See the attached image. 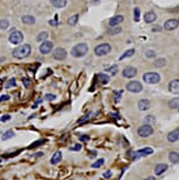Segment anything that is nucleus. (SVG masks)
<instances>
[{
  "instance_id": "nucleus-1",
  "label": "nucleus",
  "mask_w": 179,
  "mask_h": 180,
  "mask_svg": "<svg viewBox=\"0 0 179 180\" xmlns=\"http://www.w3.org/2000/svg\"><path fill=\"white\" fill-rule=\"evenodd\" d=\"M31 54V46L29 44H24L17 47L13 51V57L15 59H25Z\"/></svg>"
},
{
  "instance_id": "nucleus-2",
  "label": "nucleus",
  "mask_w": 179,
  "mask_h": 180,
  "mask_svg": "<svg viewBox=\"0 0 179 180\" xmlns=\"http://www.w3.org/2000/svg\"><path fill=\"white\" fill-rule=\"evenodd\" d=\"M89 52V46L84 43H80L78 45H75L72 50H71V54L74 58H82L84 55H86Z\"/></svg>"
},
{
  "instance_id": "nucleus-3",
  "label": "nucleus",
  "mask_w": 179,
  "mask_h": 180,
  "mask_svg": "<svg viewBox=\"0 0 179 180\" xmlns=\"http://www.w3.org/2000/svg\"><path fill=\"white\" fill-rule=\"evenodd\" d=\"M8 40L13 45H19V44H21L24 41V34L20 31H12L10 37H8Z\"/></svg>"
},
{
  "instance_id": "nucleus-4",
  "label": "nucleus",
  "mask_w": 179,
  "mask_h": 180,
  "mask_svg": "<svg viewBox=\"0 0 179 180\" xmlns=\"http://www.w3.org/2000/svg\"><path fill=\"white\" fill-rule=\"evenodd\" d=\"M143 79L146 84H157L160 81V75L156 72H149L143 75Z\"/></svg>"
},
{
  "instance_id": "nucleus-5",
  "label": "nucleus",
  "mask_w": 179,
  "mask_h": 180,
  "mask_svg": "<svg viewBox=\"0 0 179 180\" xmlns=\"http://www.w3.org/2000/svg\"><path fill=\"white\" fill-rule=\"evenodd\" d=\"M111 52V45L110 44H100V45H98L96 48H94V53L97 54L98 57H103V55H106V54H109V53Z\"/></svg>"
},
{
  "instance_id": "nucleus-6",
  "label": "nucleus",
  "mask_w": 179,
  "mask_h": 180,
  "mask_svg": "<svg viewBox=\"0 0 179 180\" xmlns=\"http://www.w3.org/2000/svg\"><path fill=\"white\" fill-rule=\"evenodd\" d=\"M126 90L128 92H132V93H139L140 91L143 90L142 84L139 81H135V80H132L126 85Z\"/></svg>"
},
{
  "instance_id": "nucleus-7",
  "label": "nucleus",
  "mask_w": 179,
  "mask_h": 180,
  "mask_svg": "<svg viewBox=\"0 0 179 180\" xmlns=\"http://www.w3.org/2000/svg\"><path fill=\"white\" fill-rule=\"evenodd\" d=\"M153 133V128L151 127V125L146 124V125H143L138 128V134L142 138H146V137H150V135Z\"/></svg>"
},
{
  "instance_id": "nucleus-8",
  "label": "nucleus",
  "mask_w": 179,
  "mask_h": 180,
  "mask_svg": "<svg viewBox=\"0 0 179 180\" xmlns=\"http://www.w3.org/2000/svg\"><path fill=\"white\" fill-rule=\"evenodd\" d=\"M67 57V52L65 48H61V47H58L54 50L53 52V58L55 60H65Z\"/></svg>"
},
{
  "instance_id": "nucleus-9",
  "label": "nucleus",
  "mask_w": 179,
  "mask_h": 180,
  "mask_svg": "<svg viewBox=\"0 0 179 180\" xmlns=\"http://www.w3.org/2000/svg\"><path fill=\"white\" fill-rule=\"evenodd\" d=\"M53 48V43L52 41H43V44L39 47V51L41 54H48L52 51Z\"/></svg>"
},
{
  "instance_id": "nucleus-10",
  "label": "nucleus",
  "mask_w": 179,
  "mask_h": 180,
  "mask_svg": "<svg viewBox=\"0 0 179 180\" xmlns=\"http://www.w3.org/2000/svg\"><path fill=\"white\" fill-rule=\"evenodd\" d=\"M179 26L178 19H169L164 23V28L166 31H173Z\"/></svg>"
},
{
  "instance_id": "nucleus-11",
  "label": "nucleus",
  "mask_w": 179,
  "mask_h": 180,
  "mask_svg": "<svg viewBox=\"0 0 179 180\" xmlns=\"http://www.w3.org/2000/svg\"><path fill=\"white\" fill-rule=\"evenodd\" d=\"M137 68L132 67V66H127V67L124 68V71H123V77L124 78H127V79H131V78H133L137 75Z\"/></svg>"
},
{
  "instance_id": "nucleus-12",
  "label": "nucleus",
  "mask_w": 179,
  "mask_h": 180,
  "mask_svg": "<svg viewBox=\"0 0 179 180\" xmlns=\"http://www.w3.org/2000/svg\"><path fill=\"white\" fill-rule=\"evenodd\" d=\"M123 20H124V17L123 15H114V17H112L111 19H110V21H109V25L113 27V26H118L120 23H123Z\"/></svg>"
},
{
  "instance_id": "nucleus-13",
  "label": "nucleus",
  "mask_w": 179,
  "mask_h": 180,
  "mask_svg": "<svg viewBox=\"0 0 179 180\" xmlns=\"http://www.w3.org/2000/svg\"><path fill=\"white\" fill-rule=\"evenodd\" d=\"M169 90L171 91L174 94H179V79H174L172 80L170 85H169Z\"/></svg>"
},
{
  "instance_id": "nucleus-14",
  "label": "nucleus",
  "mask_w": 179,
  "mask_h": 180,
  "mask_svg": "<svg viewBox=\"0 0 179 180\" xmlns=\"http://www.w3.org/2000/svg\"><path fill=\"white\" fill-rule=\"evenodd\" d=\"M167 140L170 143H176L179 140V129H174L167 134Z\"/></svg>"
},
{
  "instance_id": "nucleus-15",
  "label": "nucleus",
  "mask_w": 179,
  "mask_h": 180,
  "mask_svg": "<svg viewBox=\"0 0 179 180\" xmlns=\"http://www.w3.org/2000/svg\"><path fill=\"white\" fill-rule=\"evenodd\" d=\"M156 19H157V14L153 11H150V12H147L146 14L144 15V20H145V23H147V24H151V23H153V21H156Z\"/></svg>"
},
{
  "instance_id": "nucleus-16",
  "label": "nucleus",
  "mask_w": 179,
  "mask_h": 180,
  "mask_svg": "<svg viewBox=\"0 0 179 180\" xmlns=\"http://www.w3.org/2000/svg\"><path fill=\"white\" fill-rule=\"evenodd\" d=\"M150 107V101L146 100V99H143V100H139L138 103V108L140 111H145V110H149Z\"/></svg>"
},
{
  "instance_id": "nucleus-17",
  "label": "nucleus",
  "mask_w": 179,
  "mask_h": 180,
  "mask_svg": "<svg viewBox=\"0 0 179 180\" xmlns=\"http://www.w3.org/2000/svg\"><path fill=\"white\" fill-rule=\"evenodd\" d=\"M167 170V165L166 164H158L156 166V170H154V172H156V175H160V174H163Z\"/></svg>"
},
{
  "instance_id": "nucleus-18",
  "label": "nucleus",
  "mask_w": 179,
  "mask_h": 180,
  "mask_svg": "<svg viewBox=\"0 0 179 180\" xmlns=\"http://www.w3.org/2000/svg\"><path fill=\"white\" fill-rule=\"evenodd\" d=\"M22 23L26 24V25H33V24L36 23V19H34V17H32V15H24L21 18Z\"/></svg>"
},
{
  "instance_id": "nucleus-19",
  "label": "nucleus",
  "mask_w": 179,
  "mask_h": 180,
  "mask_svg": "<svg viewBox=\"0 0 179 180\" xmlns=\"http://www.w3.org/2000/svg\"><path fill=\"white\" fill-rule=\"evenodd\" d=\"M51 1V4H52L54 7H65L66 6V4H67V1L66 0H50Z\"/></svg>"
},
{
  "instance_id": "nucleus-20",
  "label": "nucleus",
  "mask_w": 179,
  "mask_h": 180,
  "mask_svg": "<svg viewBox=\"0 0 179 180\" xmlns=\"http://www.w3.org/2000/svg\"><path fill=\"white\" fill-rule=\"evenodd\" d=\"M61 152L60 151H58V152H55L54 154L52 156V159H51V164H53V165H55V164H58L59 161H61Z\"/></svg>"
},
{
  "instance_id": "nucleus-21",
  "label": "nucleus",
  "mask_w": 179,
  "mask_h": 180,
  "mask_svg": "<svg viewBox=\"0 0 179 180\" xmlns=\"http://www.w3.org/2000/svg\"><path fill=\"white\" fill-rule=\"evenodd\" d=\"M153 153V150L152 148H150V147H145V148H143V150H139L138 152H135V154L137 156H147V154H152Z\"/></svg>"
},
{
  "instance_id": "nucleus-22",
  "label": "nucleus",
  "mask_w": 179,
  "mask_h": 180,
  "mask_svg": "<svg viewBox=\"0 0 179 180\" xmlns=\"http://www.w3.org/2000/svg\"><path fill=\"white\" fill-rule=\"evenodd\" d=\"M169 159H170V161L173 163V164H179V153H177V152H171L170 156H169Z\"/></svg>"
},
{
  "instance_id": "nucleus-23",
  "label": "nucleus",
  "mask_w": 179,
  "mask_h": 180,
  "mask_svg": "<svg viewBox=\"0 0 179 180\" xmlns=\"http://www.w3.org/2000/svg\"><path fill=\"white\" fill-rule=\"evenodd\" d=\"M120 32H121V27H120L119 25L118 26H113L111 28H109L107 31V33L110 34V36H114V34H119Z\"/></svg>"
},
{
  "instance_id": "nucleus-24",
  "label": "nucleus",
  "mask_w": 179,
  "mask_h": 180,
  "mask_svg": "<svg viewBox=\"0 0 179 180\" xmlns=\"http://www.w3.org/2000/svg\"><path fill=\"white\" fill-rule=\"evenodd\" d=\"M98 79H99L100 83L104 84V85L110 81V77L107 74H105V73H99V74H98Z\"/></svg>"
},
{
  "instance_id": "nucleus-25",
  "label": "nucleus",
  "mask_w": 179,
  "mask_h": 180,
  "mask_svg": "<svg viewBox=\"0 0 179 180\" xmlns=\"http://www.w3.org/2000/svg\"><path fill=\"white\" fill-rule=\"evenodd\" d=\"M78 19H79V14L72 15L71 18H68V20H67V24H68L70 26H74V25H77V23H78Z\"/></svg>"
},
{
  "instance_id": "nucleus-26",
  "label": "nucleus",
  "mask_w": 179,
  "mask_h": 180,
  "mask_svg": "<svg viewBox=\"0 0 179 180\" xmlns=\"http://www.w3.org/2000/svg\"><path fill=\"white\" fill-rule=\"evenodd\" d=\"M169 106L171 108H179V98H174L169 101Z\"/></svg>"
},
{
  "instance_id": "nucleus-27",
  "label": "nucleus",
  "mask_w": 179,
  "mask_h": 180,
  "mask_svg": "<svg viewBox=\"0 0 179 180\" xmlns=\"http://www.w3.org/2000/svg\"><path fill=\"white\" fill-rule=\"evenodd\" d=\"M134 52H135V51H134L133 48H131V50H127L126 52H125L124 54H123V55H121V57H120V60L125 59V58H130V57H132V55L134 54Z\"/></svg>"
},
{
  "instance_id": "nucleus-28",
  "label": "nucleus",
  "mask_w": 179,
  "mask_h": 180,
  "mask_svg": "<svg viewBox=\"0 0 179 180\" xmlns=\"http://www.w3.org/2000/svg\"><path fill=\"white\" fill-rule=\"evenodd\" d=\"M12 137H14V132L13 131H7V132H5L2 137H1V139L2 140H8V139H11Z\"/></svg>"
},
{
  "instance_id": "nucleus-29",
  "label": "nucleus",
  "mask_w": 179,
  "mask_h": 180,
  "mask_svg": "<svg viewBox=\"0 0 179 180\" xmlns=\"http://www.w3.org/2000/svg\"><path fill=\"white\" fill-rule=\"evenodd\" d=\"M48 37V33L47 32H41V33H39L37 37V40L38 41H45L46 39Z\"/></svg>"
},
{
  "instance_id": "nucleus-30",
  "label": "nucleus",
  "mask_w": 179,
  "mask_h": 180,
  "mask_svg": "<svg viewBox=\"0 0 179 180\" xmlns=\"http://www.w3.org/2000/svg\"><path fill=\"white\" fill-rule=\"evenodd\" d=\"M8 27H10L8 20H6V19H1V20H0V28H1V30H6Z\"/></svg>"
},
{
  "instance_id": "nucleus-31",
  "label": "nucleus",
  "mask_w": 179,
  "mask_h": 180,
  "mask_svg": "<svg viewBox=\"0 0 179 180\" xmlns=\"http://www.w3.org/2000/svg\"><path fill=\"white\" fill-rule=\"evenodd\" d=\"M165 64H166V60L163 59V58H160V59H157L156 62H154V66L156 67H163Z\"/></svg>"
},
{
  "instance_id": "nucleus-32",
  "label": "nucleus",
  "mask_w": 179,
  "mask_h": 180,
  "mask_svg": "<svg viewBox=\"0 0 179 180\" xmlns=\"http://www.w3.org/2000/svg\"><path fill=\"white\" fill-rule=\"evenodd\" d=\"M140 20V9L138 7L134 8V21H139Z\"/></svg>"
},
{
  "instance_id": "nucleus-33",
  "label": "nucleus",
  "mask_w": 179,
  "mask_h": 180,
  "mask_svg": "<svg viewBox=\"0 0 179 180\" xmlns=\"http://www.w3.org/2000/svg\"><path fill=\"white\" fill-rule=\"evenodd\" d=\"M103 164H104V159H99L98 161H96V163L92 165V167H93V168H98V167H100Z\"/></svg>"
},
{
  "instance_id": "nucleus-34",
  "label": "nucleus",
  "mask_w": 179,
  "mask_h": 180,
  "mask_svg": "<svg viewBox=\"0 0 179 180\" xmlns=\"http://www.w3.org/2000/svg\"><path fill=\"white\" fill-rule=\"evenodd\" d=\"M13 86H15V79H10V80L7 81V84L5 85V87H6V88L13 87Z\"/></svg>"
},
{
  "instance_id": "nucleus-35",
  "label": "nucleus",
  "mask_w": 179,
  "mask_h": 180,
  "mask_svg": "<svg viewBox=\"0 0 179 180\" xmlns=\"http://www.w3.org/2000/svg\"><path fill=\"white\" fill-rule=\"evenodd\" d=\"M145 55H146V58H154L156 57V52L152 51V50H149V51H146Z\"/></svg>"
},
{
  "instance_id": "nucleus-36",
  "label": "nucleus",
  "mask_w": 179,
  "mask_h": 180,
  "mask_svg": "<svg viewBox=\"0 0 179 180\" xmlns=\"http://www.w3.org/2000/svg\"><path fill=\"white\" fill-rule=\"evenodd\" d=\"M109 71H110V73H111L112 75H114L117 73V71H118V65H113L112 67L109 68Z\"/></svg>"
},
{
  "instance_id": "nucleus-37",
  "label": "nucleus",
  "mask_w": 179,
  "mask_h": 180,
  "mask_svg": "<svg viewBox=\"0 0 179 180\" xmlns=\"http://www.w3.org/2000/svg\"><path fill=\"white\" fill-rule=\"evenodd\" d=\"M10 119H11V115L6 114V115H2V117L0 118V121H1V122H5V121H8Z\"/></svg>"
},
{
  "instance_id": "nucleus-38",
  "label": "nucleus",
  "mask_w": 179,
  "mask_h": 180,
  "mask_svg": "<svg viewBox=\"0 0 179 180\" xmlns=\"http://www.w3.org/2000/svg\"><path fill=\"white\" fill-rule=\"evenodd\" d=\"M145 121H146V122H154L156 119H154L152 115H147V117H145Z\"/></svg>"
},
{
  "instance_id": "nucleus-39",
  "label": "nucleus",
  "mask_w": 179,
  "mask_h": 180,
  "mask_svg": "<svg viewBox=\"0 0 179 180\" xmlns=\"http://www.w3.org/2000/svg\"><path fill=\"white\" fill-rule=\"evenodd\" d=\"M45 99L48 100V101H51V100H54V99H55V96H54V94H46V96H45Z\"/></svg>"
},
{
  "instance_id": "nucleus-40",
  "label": "nucleus",
  "mask_w": 179,
  "mask_h": 180,
  "mask_svg": "<svg viewBox=\"0 0 179 180\" xmlns=\"http://www.w3.org/2000/svg\"><path fill=\"white\" fill-rule=\"evenodd\" d=\"M43 143H45V140H38L37 143H33L32 145H31L30 148H33V147H37L38 145H40V144H43Z\"/></svg>"
},
{
  "instance_id": "nucleus-41",
  "label": "nucleus",
  "mask_w": 179,
  "mask_h": 180,
  "mask_svg": "<svg viewBox=\"0 0 179 180\" xmlns=\"http://www.w3.org/2000/svg\"><path fill=\"white\" fill-rule=\"evenodd\" d=\"M70 150H71V151H79V150H82V145H79V144H77V145H74L73 147H71Z\"/></svg>"
},
{
  "instance_id": "nucleus-42",
  "label": "nucleus",
  "mask_w": 179,
  "mask_h": 180,
  "mask_svg": "<svg viewBox=\"0 0 179 180\" xmlns=\"http://www.w3.org/2000/svg\"><path fill=\"white\" fill-rule=\"evenodd\" d=\"M8 99H10V96H8V94L1 96V97H0V103H2V101H6V100H8Z\"/></svg>"
},
{
  "instance_id": "nucleus-43",
  "label": "nucleus",
  "mask_w": 179,
  "mask_h": 180,
  "mask_svg": "<svg viewBox=\"0 0 179 180\" xmlns=\"http://www.w3.org/2000/svg\"><path fill=\"white\" fill-rule=\"evenodd\" d=\"M112 177V173L110 172V171H106V172L104 173V178H106V179H107V178H111Z\"/></svg>"
},
{
  "instance_id": "nucleus-44",
  "label": "nucleus",
  "mask_w": 179,
  "mask_h": 180,
  "mask_svg": "<svg viewBox=\"0 0 179 180\" xmlns=\"http://www.w3.org/2000/svg\"><path fill=\"white\" fill-rule=\"evenodd\" d=\"M22 83H25V86H26V87H29V86H30V81H29V79H24V80H22Z\"/></svg>"
},
{
  "instance_id": "nucleus-45",
  "label": "nucleus",
  "mask_w": 179,
  "mask_h": 180,
  "mask_svg": "<svg viewBox=\"0 0 179 180\" xmlns=\"http://www.w3.org/2000/svg\"><path fill=\"white\" fill-rule=\"evenodd\" d=\"M90 138L89 137H86V135H82V137H80V140H82V141H87Z\"/></svg>"
},
{
  "instance_id": "nucleus-46",
  "label": "nucleus",
  "mask_w": 179,
  "mask_h": 180,
  "mask_svg": "<svg viewBox=\"0 0 179 180\" xmlns=\"http://www.w3.org/2000/svg\"><path fill=\"white\" fill-rule=\"evenodd\" d=\"M50 25H53V26H57L58 24L55 23V20H50Z\"/></svg>"
},
{
  "instance_id": "nucleus-47",
  "label": "nucleus",
  "mask_w": 179,
  "mask_h": 180,
  "mask_svg": "<svg viewBox=\"0 0 179 180\" xmlns=\"http://www.w3.org/2000/svg\"><path fill=\"white\" fill-rule=\"evenodd\" d=\"M40 101H41V99H38L37 101H36V104L33 105V108H36V107H37V105H38V104H39V103H40Z\"/></svg>"
},
{
  "instance_id": "nucleus-48",
  "label": "nucleus",
  "mask_w": 179,
  "mask_h": 180,
  "mask_svg": "<svg viewBox=\"0 0 179 180\" xmlns=\"http://www.w3.org/2000/svg\"><path fill=\"white\" fill-rule=\"evenodd\" d=\"M143 180H154V177H147V178H145Z\"/></svg>"
},
{
  "instance_id": "nucleus-49",
  "label": "nucleus",
  "mask_w": 179,
  "mask_h": 180,
  "mask_svg": "<svg viewBox=\"0 0 179 180\" xmlns=\"http://www.w3.org/2000/svg\"><path fill=\"white\" fill-rule=\"evenodd\" d=\"M41 156H43V153H41V152H39V153L36 154V157H41Z\"/></svg>"
},
{
  "instance_id": "nucleus-50",
  "label": "nucleus",
  "mask_w": 179,
  "mask_h": 180,
  "mask_svg": "<svg viewBox=\"0 0 179 180\" xmlns=\"http://www.w3.org/2000/svg\"><path fill=\"white\" fill-rule=\"evenodd\" d=\"M178 23H179V19H178Z\"/></svg>"
},
{
  "instance_id": "nucleus-51",
  "label": "nucleus",
  "mask_w": 179,
  "mask_h": 180,
  "mask_svg": "<svg viewBox=\"0 0 179 180\" xmlns=\"http://www.w3.org/2000/svg\"><path fill=\"white\" fill-rule=\"evenodd\" d=\"M0 161H1V159H0Z\"/></svg>"
}]
</instances>
